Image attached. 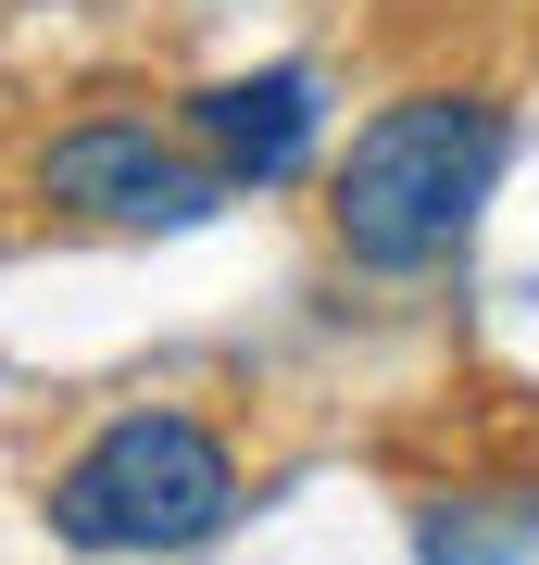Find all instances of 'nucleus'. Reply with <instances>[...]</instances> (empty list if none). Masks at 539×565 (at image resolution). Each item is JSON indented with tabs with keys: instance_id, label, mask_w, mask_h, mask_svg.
Segmentation results:
<instances>
[{
	"instance_id": "obj_4",
	"label": "nucleus",
	"mask_w": 539,
	"mask_h": 565,
	"mask_svg": "<svg viewBox=\"0 0 539 565\" xmlns=\"http://www.w3.org/2000/svg\"><path fill=\"white\" fill-rule=\"evenodd\" d=\"M176 126L214 151L226 189H289L301 163H314V139H326V76H314V63H251V76L188 88Z\"/></svg>"
},
{
	"instance_id": "obj_2",
	"label": "nucleus",
	"mask_w": 539,
	"mask_h": 565,
	"mask_svg": "<svg viewBox=\"0 0 539 565\" xmlns=\"http://www.w3.org/2000/svg\"><path fill=\"white\" fill-rule=\"evenodd\" d=\"M51 541L63 553H201L239 515V452L214 440L188 403H139L114 427H88L51 465Z\"/></svg>"
},
{
	"instance_id": "obj_1",
	"label": "nucleus",
	"mask_w": 539,
	"mask_h": 565,
	"mask_svg": "<svg viewBox=\"0 0 539 565\" xmlns=\"http://www.w3.org/2000/svg\"><path fill=\"white\" fill-rule=\"evenodd\" d=\"M502 151H515V126H502L489 88H401L326 163V239L364 277H427V264L464 252L477 202L502 189Z\"/></svg>"
},
{
	"instance_id": "obj_3",
	"label": "nucleus",
	"mask_w": 539,
	"mask_h": 565,
	"mask_svg": "<svg viewBox=\"0 0 539 565\" xmlns=\"http://www.w3.org/2000/svg\"><path fill=\"white\" fill-rule=\"evenodd\" d=\"M39 202L88 214V226H151V239H176V226H214L239 189L214 177V151H201L188 126L76 114L63 139H39Z\"/></svg>"
}]
</instances>
